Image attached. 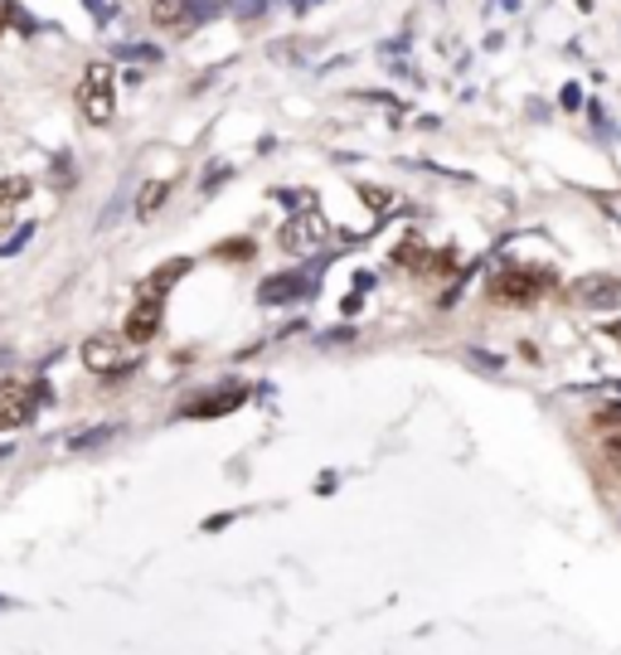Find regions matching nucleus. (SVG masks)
I'll return each instance as SVG.
<instances>
[{"label": "nucleus", "instance_id": "nucleus-1", "mask_svg": "<svg viewBox=\"0 0 621 655\" xmlns=\"http://www.w3.org/2000/svg\"><path fill=\"white\" fill-rule=\"evenodd\" d=\"M78 107L93 127H107L117 112V88H113V68L107 64H88V73L78 78Z\"/></svg>", "mask_w": 621, "mask_h": 655}, {"label": "nucleus", "instance_id": "nucleus-2", "mask_svg": "<svg viewBox=\"0 0 621 655\" xmlns=\"http://www.w3.org/2000/svg\"><path fill=\"white\" fill-rule=\"evenodd\" d=\"M325 238H331V224L321 218V210H301L282 224V248L291 253V258H311V253H321Z\"/></svg>", "mask_w": 621, "mask_h": 655}, {"label": "nucleus", "instance_id": "nucleus-3", "mask_svg": "<svg viewBox=\"0 0 621 655\" xmlns=\"http://www.w3.org/2000/svg\"><path fill=\"white\" fill-rule=\"evenodd\" d=\"M544 291V272H529V267H501L491 277V297L495 301H510V307H525Z\"/></svg>", "mask_w": 621, "mask_h": 655}, {"label": "nucleus", "instance_id": "nucleus-4", "mask_svg": "<svg viewBox=\"0 0 621 655\" xmlns=\"http://www.w3.org/2000/svg\"><path fill=\"white\" fill-rule=\"evenodd\" d=\"M34 412V388L20 379H0V432L24 428Z\"/></svg>", "mask_w": 621, "mask_h": 655}, {"label": "nucleus", "instance_id": "nucleus-5", "mask_svg": "<svg viewBox=\"0 0 621 655\" xmlns=\"http://www.w3.org/2000/svg\"><path fill=\"white\" fill-rule=\"evenodd\" d=\"M127 345H151L161 335V297H141L137 307L127 311V325H121Z\"/></svg>", "mask_w": 621, "mask_h": 655}, {"label": "nucleus", "instance_id": "nucleus-6", "mask_svg": "<svg viewBox=\"0 0 621 655\" xmlns=\"http://www.w3.org/2000/svg\"><path fill=\"white\" fill-rule=\"evenodd\" d=\"M121 345H127V335H93L88 345H83V364H88L93 374H113L121 355H127Z\"/></svg>", "mask_w": 621, "mask_h": 655}, {"label": "nucleus", "instance_id": "nucleus-7", "mask_svg": "<svg viewBox=\"0 0 621 655\" xmlns=\"http://www.w3.org/2000/svg\"><path fill=\"white\" fill-rule=\"evenodd\" d=\"M574 301H582V307H612V301H621V282L617 277H582V282L574 287Z\"/></svg>", "mask_w": 621, "mask_h": 655}, {"label": "nucleus", "instance_id": "nucleus-8", "mask_svg": "<svg viewBox=\"0 0 621 655\" xmlns=\"http://www.w3.org/2000/svg\"><path fill=\"white\" fill-rule=\"evenodd\" d=\"M24 200H30V180H24V175H6V180H0V228L15 218V210H20Z\"/></svg>", "mask_w": 621, "mask_h": 655}, {"label": "nucleus", "instance_id": "nucleus-9", "mask_svg": "<svg viewBox=\"0 0 621 655\" xmlns=\"http://www.w3.org/2000/svg\"><path fill=\"white\" fill-rule=\"evenodd\" d=\"M151 20L161 30H180L190 20V0H151Z\"/></svg>", "mask_w": 621, "mask_h": 655}, {"label": "nucleus", "instance_id": "nucleus-10", "mask_svg": "<svg viewBox=\"0 0 621 655\" xmlns=\"http://www.w3.org/2000/svg\"><path fill=\"white\" fill-rule=\"evenodd\" d=\"M165 194H170V180H151V185L141 190V200H137V214H141V218H151V214L165 204Z\"/></svg>", "mask_w": 621, "mask_h": 655}, {"label": "nucleus", "instance_id": "nucleus-11", "mask_svg": "<svg viewBox=\"0 0 621 655\" xmlns=\"http://www.w3.org/2000/svg\"><path fill=\"white\" fill-rule=\"evenodd\" d=\"M243 398H248V394H243V388H228V394H218V398H210V404H200V408H194V412H200V418H210V412L238 408V404H243Z\"/></svg>", "mask_w": 621, "mask_h": 655}, {"label": "nucleus", "instance_id": "nucleus-12", "mask_svg": "<svg viewBox=\"0 0 621 655\" xmlns=\"http://www.w3.org/2000/svg\"><path fill=\"white\" fill-rule=\"evenodd\" d=\"M607 461H612L617 476H621V437H612V442H607Z\"/></svg>", "mask_w": 621, "mask_h": 655}, {"label": "nucleus", "instance_id": "nucleus-13", "mask_svg": "<svg viewBox=\"0 0 621 655\" xmlns=\"http://www.w3.org/2000/svg\"><path fill=\"white\" fill-rule=\"evenodd\" d=\"M607 335H612V340H621V325H607Z\"/></svg>", "mask_w": 621, "mask_h": 655}]
</instances>
